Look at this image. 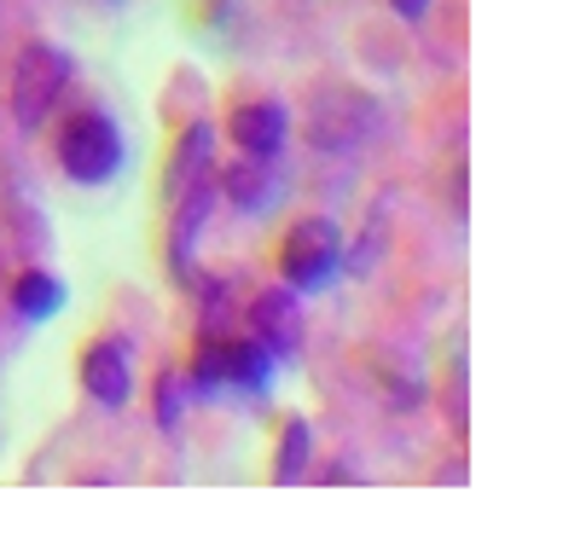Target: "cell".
<instances>
[{"label": "cell", "instance_id": "1", "mask_svg": "<svg viewBox=\"0 0 563 551\" xmlns=\"http://www.w3.org/2000/svg\"><path fill=\"white\" fill-rule=\"evenodd\" d=\"M58 157H65V175L81 186H106L122 163H129V145L122 129L106 111H81L65 122V140H58Z\"/></svg>", "mask_w": 563, "mask_h": 551}, {"label": "cell", "instance_id": "2", "mask_svg": "<svg viewBox=\"0 0 563 551\" xmlns=\"http://www.w3.org/2000/svg\"><path fill=\"white\" fill-rule=\"evenodd\" d=\"M343 267V232L331 216H308L285 232V250H279V273L290 290H320L338 279Z\"/></svg>", "mask_w": 563, "mask_h": 551}, {"label": "cell", "instance_id": "3", "mask_svg": "<svg viewBox=\"0 0 563 551\" xmlns=\"http://www.w3.org/2000/svg\"><path fill=\"white\" fill-rule=\"evenodd\" d=\"M70 53L65 47H47V41H35V47L18 53V70H12V117L24 122V129H35V122L53 117L58 93H65L70 81Z\"/></svg>", "mask_w": 563, "mask_h": 551}, {"label": "cell", "instance_id": "4", "mask_svg": "<svg viewBox=\"0 0 563 551\" xmlns=\"http://www.w3.org/2000/svg\"><path fill=\"white\" fill-rule=\"evenodd\" d=\"M378 129V99L361 93V88H320L314 111H308V140L320 145V152H354L361 140H372Z\"/></svg>", "mask_w": 563, "mask_h": 551}, {"label": "cell", "instance_id": "5", "mask_svg": "<svg viewBox=\"0 0 563 551\" xmlns=\"http://www.w3.org/2000/svg\"><path fill=\"white\" fill-rule=\"evenodd\" d=\"M274 349L267 343H210L198 354V389H267V377H274Z\"/></svg>", "mask_w": 563, "mask_h": 551}, {"label": "cell", "instance_id": "6", "mask_svg": "<svg viewBox=\"0 0 563 551\" xmlns=\"http://www.w3.org/2000/svg\"><path fill=\"white\" fill-rule=\"evenodd\" d=\"M210 216H216V180L203 175L198 186H186L175 198V232H169L175 279H192V256H198V239H203V227H210Z\"/></svg>", "mask_w": 563, "mask_h": 551}, {"label": "cell", "instance_id": "7", "mask_svg": "<svg viewBox=\"0 0 563 551\" xmlns=\"http://www.w3.org/2000/svg\"><path fill=\"white\" fill-rule=\"evenodd\" d=\"M81 384L99 407H129L134 400V366H129V349L122 343H93L81 354Z\"/></svg>", "mask_w": 563, "mask_h": 551}, {"label": "cell", "instance_id": "8", "mask_svg": "<svg viewBox=\"0 0 563 551\" xmlns=\"http://www.w3.org/2000/svg\"><path fill=\"white\" fill-rule=\"evenodd\" d=\"M250 320H256V343H267L274 354H290L302 343V302L290 296V285L262 290L256 308H250Z\"/></svg>", "mask_w": 563, "mask_h": 551}, {"label": "cell", "instance_id": "9", "mask_svg": "<svg viewBox=\"0 0 563 551\" xmlns=\"http://www.w3.org/2000/svg\"><path fill=\"white\" fill-rule=\"evenodd\" d=\"M221 186H227V198H233L239 209H274V198H279V168H274V157H262V152H244L233 168L221 175Z\"/></svg>", "mask_w": 563, "mask_h": 551}, {"label": "cell", "instance_id": "10", "mask_svg": "<svg viewBox=\"0 0 563 551\" xmlns=\"http://www.w3.org/2000/svg\"><path fill=\"white\" fill-rule=\"evenodd\" d=\"M285 129H290V117H285V104H279V99H262V104H239V111H233V140H239V152H262V157H279V145H285Z\"/></svg>", "mask_w": 563, "mask_h": 551}, {"label": "cell", "instance_id": "11", "mask_svg": "<svg viewBox=\"0 0 563 551\" xmlns=\"http://www.w3.org/2000/svg\"><path fill=\"white\" fill-rule=\"evenodd\" d=\"M210 152H216V134L203 129V122H192L175 145V163H169V198H180L186 186H198L203 175H210Z\"/></svg>", "mask_w": 563, "mask_h": 551}, {"label": "cell", "instance_id": "12", "mask_svg": "<svg viewBox=\"0 0 563 551\" xmlns=\"http://www.w3.org/2000/svg\"><path fill=\"white\" fill-rule=\"evenodd\" d=\"M12 302L24 320H53V313L65 308V285L47 279V273H24V279L12 285Z\"/></svg>", "mask_w": 563, "mask_h": 551}, {"label": "cell", "instance_id": "13", "mask_svg": "<svg viewBox=\"0 0 563 551\" xmlns=\"http://www.w3.org/2000/svg\"><path fill=\"white\" fill-rule=\"evenodd\" d=\"M308 453H314V430H308V418H290L285 423V448L274 459V482H297L302 476V464Z\"/></svg>", "mask_w": 563, "mask_h": 551}, {"label": "cell", "instance_id": "14", "mask_svg": "<svg viewBox=\"0 0 563 551\" xmlns=\"http://www.w3.org/2000/svg\"><path fill=\"white\" fill-rule=\"evenodd\" d=\"M163 395H157V423H175L180 418V395H175V377L163 372V384H157Z\"/></svg>", "mask_w": 563, "mask_h": 551}, {"label": "cell", "instance_id": "15", "mask_svg": "<svg viewBox=\"0 0 563 551\" xmlns=\"http://www.w3.org/2000/svg\"><path fill=\"white\" fill-rule=\"evenodd\" d=\"M389 7H395V12H401V18H407V24H419V18L430 12V0H389Z\"/></svg>", "mask_w": 563, "mask_h": 551}]
</instances>
